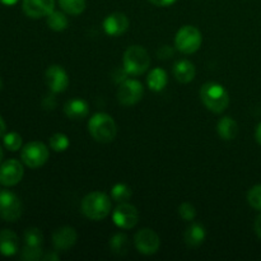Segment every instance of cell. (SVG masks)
Here are the masks:
<instances>
[{"mask_svg":"<svg viewBox=\"0 0 261 261\" xmlns=\"http://www.w3.org/2000/svg\"><path fill=\"white\" fill-rule=\"evenodd\" d=\"M88 132L96 142L107 144L116 138L117 126L115 120L110 115L98 112L89 119Z\"/></svg>","mask_w":261,"mask_h":261,"instance_id":"3957f363","label":"cell"},{"mask_svg":"<svg viewBox=\"0 0 261 261\" xmlns=\"http://www.w3.org/2000/svg\"><path fill=\"white\" fill-rule=\"evenodd\" d=\"M46 84L53 93H61L69 86L68 73L60 65L48 66L45 73Z\"/></svg>","mask_w":261,"mask_h":261,"instance_id":"7c38bea8","label":"cell"},{"mask_svg":"<svg viewBox=\"0 0 261 261\" xmlns=\"http://www.w3.org/2000/svg\"><path fill=\"white\" fill-rule=\"evenodd\" d=\"M149 3H152L155 7H170L172 5L176 0H148Z\"/></svg>","mask_w":261,"mask_h":261,"instance_id":"d6a6232c","label":"cell"},{"mask_svg":"<svg viewBox=\"0 0 261 261\" xmlns=\"http://www.w3.org/2000/svg\"><path fill=\"white\" fill-rule=\"evenodd\" d=\"M127 28H129V19L124 13H112V14L107 15L103 20L105 33L111 37L124 35Z\"/></svg>","mask_w":261,"mask_h":261,"instance_id":"5bb4252c","label":"cell"},{"mask_svg":"<svg viewBox=\"0 0 261 261\" xmlns=\"http://www.w3.org/2000/svg\"><path fill=\"white\" fill-rule=\"evenodd\" d=\"M3 143H4V147L7 148L10 152H17L22 148V137H20L18 133H7V134L3 137Z\"/></svg>","mask_w":261,"mask_h":261,"instance_id":"4316f807","label":"cell"},{"mask_svg":"<svg viewBox=\"0 0 261 261\" xmlns=\"http://www.w3.org/2000/svg\"><path fill=\"white\" fill-rule=\"evenodd\" d=\"M205 236V228L200 223H193L186 229L185 234H184V240H185V244L189 247H198L203 244Z\"/></svg>","mask_w":261,"mask_h":261,"instance_id":"d6986e66","label":"cell"},{"mask_svg":"<svg viewBox=\"0 0 261 261\" xmlns=\"http://www.w3.org/2000/svg\"><path fill=\"white\" fill-rule=\"evenodd\" d=\"M48 148L42 142H30L22 148L20 160L27 167L40 168L47 162Z\"/></svg>","mask_w":261,"mask_h":261,"instance_id":"8992f818","label":"cell"},{"mask_svg":"<svg viewBox=\"0 0 261 261\" xmlns=\"http://www.w3.org/2000/svg\"><path fill=\"white\" fill-rule=\"evenodd\" d=\"M134 244L138 251L143 255H154L160 250V236L150 228H143L137 232Z\"/></svg>","mask_w":261,"mask_h":261,"instance_id":"30bf717a","label":"cell"},{"mask_svg":"<svg viewBox=\"0 0 261 261\" xmlns=\"http://www.w3.org/2000/svg\"><path fill=\"white\" fill-rule=\"evenodd\" d=\"M5 132H7V124H5L4 119H3V117L0 116V138L4 137Z\"/></svg>","mask_w":261,"mask_h":261,"instance_id":"e575fe53","label":"cell"},{"mask_svg":"<svg viewBox=\"0 0 261 261\" xmlns=\"http://www.w3.org/2000/svg\"><path fill=\"white\" fill-rule=\"evenodd\" d=\"M158 58L160 59H168L173 55V50L170 46H162L157 53Z\"/></svg>","mask_w":261,"mask_h":261,"instance_id":"1f68e13d","label":"cell"},{"mask_svg":"<svg viewBox=\"0 0 261 261\" xmlns=\"http://www.w3.org/2000/svg\"><path fill=\"white\" fill-rule=\"evenodd\" d=\"M22 216V203L14 193L0 191V218L7 222H15Z\"/></svg>","mask_w":261,"mask_h":261,"instance_id":"52a82bcc","label":"cell"},{"mask_svg":"<svg viewBox=\"0 0 261 261\" xmlns=\"http://www.w3.org/2000/svg\"><path fill=\"white\" fill-rule=\"evenodd\" d=\"M20 257L23 260L27 261H36L42 259V249L41 246H28L25 245L24 249L22 250V254H20Z\"/></svg>","mask_w":261,"mask_h":261,"instance_id":"f1b7e54d","label":"cell"},{"mask_svg":"<svg viewBox=\"0 0 261 261\" xmlns=\"http://www.w3.org/2000/svg\"><path fill=\"white\" fill-rule=\"evenodd\" d=\"M19 0H0V4L7 5V7H12V5H15Z\"/></svg>","mask_w":261,"mask_h":261,"instance_id":"8d00e7d4","label":"cell"},{"mask_svg":"<svg viewBox=\"0 0 261 261\" xmlns=\"http://www.w3.org/2000/svg\"><path fill=\"white\" fill-rule=\"evenodd\" d=\"M81 209L82 213L91 221H102L111 213V199L101 191H93L84 196Z\"/></svg>","mask_w":261,"mask_h":261,"instance_id":"6da1fadb","label":"cell"},{"mask_svg":"<svg viewBox=\"0 0 261 261\" xmlns=\"http://www.w3.org/2000/svg\"><path fill=\"white\" fill-rule=\"evenodd\" d=\"M132 189L126 184H116L111 189V198L117 203H125L132 198Z\"/></svg>","mask_w":261,"mask_h":261,"instance_id":"d4e9b609","label":"cell"},{"mask_svg":"<svg viewBox=\"0 0 261 261\" xmlns=\"http://www.w3.org/2000/svg\"><path fill=\"white\" fill-rule=\"evenodd\" d=\"M78 234L73 227H61L53 233V245L56 251H68L75 245Z\"/></svg>","mask_w":261,"mask_h":261,"instance_id":"9a60e30c","label":"cell"},{"mask_svg":"<svg viewBox=\"0 0 261 261\" xmlns=\"http://www.w3.org/2000/svg\"><path fill=\"white\" fill-rule=\"evenodd\" d=\"M69 144H70L69 138L63 133H56L50 138V147L55 152H64V150L68 149Z\"/></svg>","mask_w":261,"mask_h":261,"instance_id":"83f0119b","label":"cell"},{"mask_svg":"<svg viewBox=\"0 0 261 261\" xmlns=\"http://www.w3.org/2000/svg\"><path fill=\"white\" fill-rule=\"evenodd\" d=\"M24 242L28 246H41L43 242V234L37 227H30L24 231Z\"/></svg>","mask_w":261,"mask_h":261,"instance_id":"484cf974","label":"cell"},{"mask_svg":"<svg viewBox=\"0 0 261 261\" xmlns=\"http://www.w3.org/2000/svg\"><path fill=\"white\" fill-rule=\"evenodd\" d=\"M61 10L66 14L79 15L86 9V0H59Z\"/></svg>","mask_w":261,"mask_h":261,"instance_id":"cb8c5ba5","label":"cell"},{"mask_svg":"<svg viewBox=\"0 0 261 261\" xmlns=\"http://www.w3.org/2000/svg\"><path fill=\"white\" fill-rule=\"evenodd\" d=\"M64 112L71 120H82L88 115L89 106L84 99L73 98L64 106Z\"/></svg>","mask_w":261,"mask_h":261,"instance_id":"e0dca14e","label":"cell"},{"mask_svg":"<svg viewBox=\"0 0 261 261\" xmlns=\"http://www.w3.org/2000/svg\"><path fill=\"white\" fill-rule=\"evenodd\" d=\"M143 94H144V88L139 81L124 79L117 91V98H119L120 103L124 106H133L142 99Z\"/></svg>","mask_w":261,"mask_h":261,"instance_id":"ba28073f","label":"cell"},{"mask_svg":"<svg viewBox=\"0 0 261 261\" xmlns=\"http://www.w3.org/2000/svg\"><path fill=\"white\" fill-rule=\"evenodd\" d=\"M255 232H256V234L259 236V239H261V214L259 217L256 218V221H255Z\"/></svg>","mask_w":261,"mask_h":261,"instance_id":"836d02e7","label":"cell"},{"mask_svg":"<svg viewBox=\"0 0 261 261\" xmlns=\"http://www.w3.org/2000/svg\"><path fill=\"white\" fill-rule=\"evenodd\" d=\"M217 129H218L219 137L223 140H233L239 134V125L229 116L219 120Z\"/></svg>","mask_w":261,"mask_h":261,"instance_id":"44dd1931","label":"cell"},{"mask_svg":"<svg viewBox=\"0 0 261 261\" xmlns=\"http://www.w3.org/2000/svg\"><path fill=\"white\" fill-rule=\"evenodd\" d=\"M178 214H180V217L184 219V221L190 222L195 218L196 211L195 208H194L193 204L182 203L180 206H178Z\"/></svg>","mask_w":261,"mask_h":261,"instance_id":"4dcf8cb0","label":"cell"},{"mask_svg":"<svg viewBox=\"0 0 261 261\" xmlns=\"http://www.w3.org/2000/svg\"><path fill=\"white\" fill-rule=\"evenodd\" d=\"M129 239L124 233H116L110 239V249L115 255H119V256L126 255L129 251Z\"/></svg>","mask_w":261,"mask_h":261,"instance_id":"7402d4cb","label":"cell"},{"mask_svg":"<svg viewBox=\"0 0 261 261\" xmlns=\"http://www.w3.org/2000/svg\"><path fill=\"white\" fill-rule=\"evenodd\" d=\"M46 22H47L48 28L56 31V32H61V31L66 30L69 24L68 17L63 12H58V10H53L46 17Z\"/></svg>","mask_w":261,"mask_h":261,"instance_id":"603a6c76","label":"cell"},{"mask_svg":"<svg viewBox=\"0 0 261 261\" xmlns=\"http://www.w3.org/2000/svg\"><path fill=\"white\" fill-rule=\"evenodd\" d=\"M43 260H59V256L56 254H48V255H46V256H43L42 257Z\"/></svg>","mask_w":261,"mask_h":261,"instance_id":"74e56055","label":"cell"},{"mask_svg":"<svg viewBox=\"0 0 261 261\" xmlns=\"http://www.w3.org/2000/svg\"><path fill=\"white\" fill-rule=\"evenodd\" d=\"M19 250V239L10 229L0 231V254L3 256H14Z\"/></svg>","mask_w":261,"mask_h":261,"instance_id":"2e32d148","label":"cell"},{"mask_svg":"<svg viewBox=\"0 0 261 261\" xmlns=\"http://www.w3.org/2000/svg\"><path fill=\"white\" fill-rule=\"evenodd\" d=\"M203 37L200 31L194 25H184L178 30L175 37V46L180 53L190 55L200 48Z\"/></svg>","mask_w":261,"mask_h":261,"instance_id":"5b68a950","label":"cell"},{"mask_svg":"<svg viewBox=\"0 0 261 261\" xmlns=\"http://www.w3.org/2000/svg\"><path fill=\"white\" fill-rule=\"evenodd\" d=\"M255 139H256V142L261 145V122L257 125L256 132H255Z\"/></svg>","mask_w":261,"mask_h":261,"instance_id":"d590c367","label":"cell"},{"mask_svg":"<svg viewBox=\"0 0 261 261\" xmlns=\"http://www.w3.org/2000/svg\"><path fill=\"white\" fill-rule=\"evenodd\" d=\"M150 65L149 54L142 46H130L124 54L122 59V69L127 75H140L145 73Z\"/></svg>","mask_w":261,"mask_h":261,"instance_id":"277c9868","label":"cell"},{"mask_svg":"<svg viewBox=\"0 0 261 261\" xmlns=\"http://www.w3.org/2000/svg\"><path fill=\"white\" fill-rule=\"evenodd\" d=\"M168 82L167 73L162 68H154L149 74H148L147 83L150 91L161 92L166 88Z\"/></svg>","mask_w":261,"mask_h":261,"instance_id":"ffe728a7","label":"cell"},{"mask_svg":"<svg viewBox=\"0 0 261 261\" xmlns=\"http://www.w3.org/2000/svg\"><path fill=\"white\" fill-rule=\"evenodd\" d=\"M2 87H3V82H2V79H0V89H2Z\"/></svg>","mask_w":261,"mask_h":261,"instance_id":"ab89813d","label":"cell"},{"mask_svg":"<svg viewBox=\"0 0 261 261\" xmlns=\"http://www.w3.org/2000/svg\"><path fill=\"white\" fill-rule=\"evenodd\" d=\"M24 175L23 165L17 160H8L0 165V184L7 188L20 182Z\"/></svg>","mask_w":261,"mask_h":261,"instance_id":"8fae6325","label":"cell"},{"mask_svg":"<svg viewBox=\"0 0 261 261\" xmlns=\"http://www.w3.org/2000/svg\"><path fill=\"white\" fill-rule=\"evenodd\" d=\"M55 7V0H23L22 8L27 17L40 19L47 17Z\"/></svg>","mask_w":261,"mask_h":261,"instance_id":"4fadbf2b","label":"cell"},{"mask_svg":"<svg viewBox=\"0 0 261 261\" xmlns=\"http://www.w3.org/2000/svg\"><path fill=\"white\" fill-rule=\"evenodd\" d=\"M247 201L256 211L261 212V185L251 188L247 193Z\"/></svg>","mask_w":261,"mask_h":261,"instance_id":"f546056e","label":"cell"},{"mask_svg":"<svg viewBox=\"0 0 261 261\" xmlns=\"http://www.w3.org/2000/svg\"><path fill=\"white\" fill-rule=\"evenodd\" d=\"M200 98L204 106L214 114H221L229 105L228 92L223 86L216 82H208L201 87Z\"/></svg>","mask_w":261,"mask_h":261,"instance_id":"7a4b0ae2","label":"cell"},{"mask_svg":"<svg viewBox=\"0 0 261 261\" xmlns=\"http://www.w3.org/2000/svg\"><path fill=\"white\" fill-rule=\"evenodd\" d=\"M173 75L180 83H190L195 78V66L189 60H178L173 65Z\"/></svg>","mask_w":261,"mask_h":261,"instance_id":"ac0fdd59","label":"cell"},{"mask_svg":"<svg viewBox=\"0 0 261 261\" xmlns=\"http://www.w3.org/2000/svg\"><path fill=\"white\" fill-rule=\"evenodd\" d=\"M112 221L119 228L132 229L139 221V212L133 204L121 203L112 213Z\"/></svg>","mask_w":261,"mask_h":261,"instance_id":"9c48e42d","label":"cell"},{"mask_svg":"<svg viewBox=\"0 0 261 261\" xmlns=\"http://www.w3.org/2000/svg\"><path fill=\"white\" fill-rule=\"evenodd\" d=\"M3 157H4V153H3L2 147H0V165H2V163H3Z\"/></svg>","mask_w":261,"mask_h":261,"instance_id":"f35d334b","label":"cell"}]
</instances>
